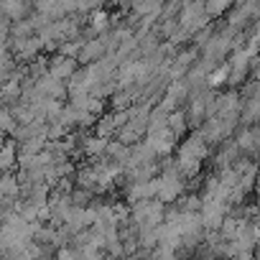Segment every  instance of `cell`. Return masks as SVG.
Instances as JSON below:
<instances>
[{
    "label": "cell",
    "mask_w": 260,
    "mask_h": 260,
    "mask_svg": "<svg viewBox=\"0 0 260 260\" xmlns=\"http://www.w3.org/2000/svg\"><path fill=\"white\" fill-rule=\"evenodd\" d=\"M82 148H84V153H87V156H105L107 141H105V138H97V136H92V138H87V141L82 143Z\"/></svg>",
    "instance_id": "5"
},
{
    "label": "cell",
    "mask_w": 260,
    "mask_h": 260,
    "mask_svg": "<svg viewBox=\"0 0 260 260\" xmlns=\"http://www.w3.org/2000/svg\"><path fill=\"white\" fill-rule=\"evenodd\" d=\"M0 199H3V197H0Z\"/></svg>",
    "instance_id": "6"
},
{
    "label": "cell",
    "mask_w": 260,
    "mask_h": 260,
    "mask_svg": "<svg viewBox=\"0 0 260 260\" xmlns=\"http://www.w3.org/2000/svg\"><path fill=\"white\" fill-rule=\"evenodd\" d=\"M235 146H237L240 153H252L255 146H257V127H255V125L242 127L240 136H237V141H235Z\"/></svg>",
    "instance_id": "3"
},
{
    "label": "cell",
    "mask_w": 260,
    "mask_h": 260,
    "mask_svg": "<svg viewBox=\"0 0 260 260\" xmlns=\"http://www.w3.org/2000/svg\"><path fill=\"white\" fill-rule=\"evenodd\" d=\"M207 151H209V143L204 141L202 133H194L191 138H186V143H181L179 148V158H189V161H204L207 158Z\"/></svg>",
    "instance_id": "1"
},
{
    "label": "cell",
    "mask_w": 260,
    "mask_h": 260,
    "mask_svg": "<svg viewBox=\"0 0 260 260\" xmlns=\"http://www.w3.org/2000/svg\"><path fill=\"white\" fill-rule=\"evenodd\" d=\"M186 127H189V122H186V115H184V110H174V112H169V122H166V130L174 136V138H179V136H184L186 133Z\"/></svg>",
    "instance_id": "4"
},
{
    "label": "cell",
    "mask_w": 260,
    "mask_h": 260,
    "mask_svg": "<svg viewBox=\"0 0 260 260\" xmlns=\"http://www.w3.org/2000/svg\"><path fill=\"white\" fill-rule=\"evenodd\" d=\"M74 72H77V61H74V59L54 56V59L49 61V74H51L56 82H64V84H67V79H72Z\"/></svg>",
    "instance_id": "2"
}]
</instances>
